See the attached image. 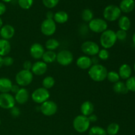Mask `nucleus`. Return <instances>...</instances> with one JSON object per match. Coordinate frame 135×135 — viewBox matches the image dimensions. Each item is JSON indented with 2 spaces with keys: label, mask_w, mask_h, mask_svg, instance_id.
I'll return each mask as SVG.
<instances>
[{
  "label": "nucleus",
  "mask_w": 135,
  "mask_h": 135,
  "mask_svg": "<svg viewBox=\"0 0 135 135\" xmlns=\"http://www.w3.org/2000/svg\"><path fill=\"white\" fill-rule=\"evenodd\" d=\"M108 70L103 65L95 64L88 69V76L92 80L97 83L102 82L106 79Z\"/></svg>",
  "instance_id": "nucleus-1"
},
{
  "label": "nucleus",
  "mask_w": 135,
  "mask_h": 135,
  "mask_svg": "<svg viewBox=\"0 0 135 135\" xmlns=\"http://www.w3.org/2000/svg\"><path fill=\"white\" fill-rule=\"evenodd\" d=\"M115 32L111 29H107L101 34L100 37V43L104 49H110L114 46L117 42Z\"/></svg>",
  "instance_id": "nucleus-2"
},
{
  "label": "nucleus",
  "mask_w": 135,
  "mask_h": 135,
  "mask_svg": "<svg viewBox=\"0 0 135 135\" xmlns=\"http://www.w3.org/2000/svg\"><path fill=\"white\" fill-rule=\"evenodd\" d=\"M90 122L88 117L83 115H79L75 117L73 121V127L76 132L83 133L86 132L90 129Z\"/></svg>",
  "instance_id": "nucleus-3"
},
{
  "label": "nucleus",
  "mask_w": 135,
  "mask_h": 135,
  "mask_svg": "<svg viewBox=\"0 0 135 135\" xmlns=\"http://www.w3.org/2000/svg\"><path fill=\"white\" fill-rule=\"evenodd\" d=\"M34 78V75L31 71L22 69L18 71L15 76L16 84L22 88L30 85Z\"/></svg>",
  "instance_id": "nucleus-4"
},
{
  "label": "nucleus",
  "mask_w": 135,
  "mask_h": 135,
  "mask_svg": "<svg viewBox=\"0 0 135 135\" xmlns=\"http://www.w3.org/2000/svg\"><path fill=\"white\" fill-rule=\"evenodd\" d=\"M121 16V11L119 7L115 5H109L103 11L104 19L109 22H114Z\"/></svg>",
  "instance_id": "nucleus-5"
},
{
  "label": "nucleus",
  "mask_w": 135,
  "mask_h": 135,
  "mask_svg": "<svg viewBox=\"0 0 135 135\" xmlns=\"http://www.w3.org/2000/svg\"><path fill=\"white\" fill-rule=\"evenodd\" d=\"M108 22L104 18H94L88 22V28L96 34H102L108 29Z\"/></svg>",
  "instance_id": "nucleus-6"
},
{
  "label": "nucleus",
  "mask_w": 135,
  "mask_h": 135,
  "mask_svg": "<svg viewBox=\"0 0 135 135\" xmlns=\"http://www.w3.org/2000/svg\"><path fill=\"white\" fill-rule=\"evenodd\" d=\"M50 98V93L48 90L40 87L33 91L31 94V98L34 102L37 104H42L48 100Z\"/></svg>",
  "instance_id": "nucleus-7"
},
{
  "label": "nucleus",
  "mask_w": 135,
  "mask_h": 135,
  "mask_svg": "<svg viewBox=\"0 0 135 135\" xmlns=\"http://www.w3.org/2000/svg\"><path fill=\"white\" fill-rule=\"evenodd\" d=\"M81 50L85 55L94 57L98 55L100 48L99 45L93 41L87 40L83 42L81 45Z\"/></svg>",
  "instance_id": "nucleus-8"
},
{
  "label": "nucleus",
  "mask_w": 135,
  "mask_h": 135,
  "mask_svg": "<svg viewBox=\"0 0 135 135\" xmlns=\"http://www.w3.org/2000/svg\"><path fill=\"white\" fill-rule=\"evenodd\" d=\"M73 54L67 50H61L57 54L56 61L61 66H68L73 61Z\"/></svg>",
  "instance_id": "nucleus-9"
},
{
  "label": "nucleus",
  "mask_w": 135,
  "mask_h": 135,
  "mask_svg": "<svg viewBox=\"0 0 135 135\" xmlns=\"http://www.w3.org/2000/svg\"><path fill=\"white\" fill-rule=\"evenodd\" d=\"M58 107L56 103L51 100H47L41 104L40 110L44 115L46 117H51L54 115L57 112Z\"/></svg>",
  "instance_id": "nucleus-10"
},
{
  "label": "nucleus",
  "mask_w": 135,
  "mask_h": 135,
  "mask_svg": "<svg viewBox=\"0 0 135 135\" xmlns=\"http://www.w3.org/2000/svg\"><path fill=\"white\" fill-rule=\"evenodd\" d=\"M56 23L54 19L46 18L42 21L40 26V30L42 34L46 36H51L54 35L56 32Z\"/></svg>",
  "instance_id": "nucleus-11"
},
{
  "label": "nucleus",
  "mask_w": 135,
  "mask_h": 135,
  "mask_svg": "<svg viewBox=\"0 0 135 135\" xmlns=\"http://www.w3.org/2000/svg\"><path fill=\"white\" fill-rule=\"evenodd\" d=\"M15 97L10 93H0V108L10 109L15 106Z\"/></svg>",
  "instance_id": "nucleus-12"
},
{
  "label": "nucleus",
  "mask_w": 135,
  "mask_h": 135,
  "mask_svg": "<svg viewBox=\"0 0 135 135\" xmlns=\"http://www.w3.org/2000/svg\"><path fill=\"white\" fill-rule=\"evenodd\" d=\"M45 49L44 46L40 43H34L30 47V55L33 59L39 60L42 59Z\"/></svg>",
  "instance_id": "nucleus-13"
},
{
  "label": "nucleus",
  "mask_w": 135,
  "mask_h": 135,
  "mask_svg": "<svg viewBox=\"0 0 135 135\" xmlns=\"http://www.w3.org/2000/svg\"><path fill=\"white\" fill-rule=\"evenodd\" d=\"M47 71V64L43 61H38L32 64V67L31 69V72L33 75L37 76H42L44 75Z\"/></svg>",
  "instance_id": "nucleus-14"
},
{
  "label": "nucleus",
  "mask_w": 135,
  "mask_h": 135,
  "mask_svg": "<svg viewBox=\"0 0 135 135\" xmlns=\"http://www.w3.org/2000/svg\"><path fill=\"white\" fill-rule=\"evenodd\" d=\"M15 34V28L11 25H3L0 29V36L1 37V39L9 40L14 36Z\"/></svg>",
  "instance_id": "nucleus-15"
},
{
  "label": "nucleus",
  "mask_w": 135,
  "mask_h": 135,
  "mask_svg": "<svg viewBox=\"0 0 135 135\" xmlns=\"http://www.w3.org/2000/svg\"><path fill=\"white\" fill-rule=\"evenodd\" d=\"M76 66L82 70L89 69L93 65L91 57L87 55H82L76 59Z\"/></svg>",
  "instance_id": "nucleus-16"
},
{
  "label": "nucleus",
  "mask_w": 135,
  "mask_h": 135,
  "mask_svg": "<svg viewBox=\"0 0 135 135\" xmlns=\"http://www.w3.org/2000/svg\"><path fill=\"white\" fill-rule=\"evenodd\" d=\"M15 100L16 103L22 105L26 103L28 100L30 95L28 91L25 88H21L18 92L16 94H15Z\"/></svg>",
  "instance_id": "nucleus-17"
},
{
  "label": "nucleus",
  "mask_w": 135,
  "mask_h": 135,
  "mask_svg": "<svg viewBox=\"0 0 135 135\" xmlns=\"http://www.w3.org/2000/svg\"><path fill=\"white\" fill-rule=\"evenodd\" d=\"M119 7L123 13H131L134 10L135 7L134 0H122L120 2Z\"/></svg>",
  "instance_id": "nucleus-18"
},
{
  "label": "nucleus",
  "mask_w": 135,
  "mask_h": 135,
  "mask_svg": "<svg viewBox=\"0 0 135 135\" xmlns=\"http://www.w3.org/2000/svg\"><path fill=\"white\" fill-rule=\"evenodd\" d=\"M94 104L90 101H85L80 105V112L81 115L88 117L91 114L94 113Z\"/></svg>",
  "instance_id": "nucleus-19"
},
{
  "label": "nucleus",
  "mask_w": 135,
  "mask_h": 135,
  "mask_svg": "<svg viewBox=\"0 0 135 135\" xmlns=\"http://www.w3.org/2000/svg\"><path fill=\"white\" fill-rule=\"evenodd\" d=\"M13 83L7 77L0 78V93H10Z\"/></svg>",
  "instance_id": "nucleus-20"
},
{
  "label": "nucleus",
  "mask_w": 135,
  "mask_h": 135,
  "mask_svg": "<svg viewBox=\"0 0 135 135\" xmlns=\"http://www.w3.org/2000/svg\"><path fill=\"white\" fill-rule=\"evenodd\" d=\"M118 74L120 76V79H122L123 80H127L131 76V67L128 64H123L119 69Z\"/></svg>",
  "instance_id": "nucleus-21"
},
{
  "label": "nucleus",
  "mask_w": 135,
  "mask_h": 135,
  "mask_svg": "<svg viewBox=\"0 0 135 135\" xmlns=\"http://www.w3.org/2000/svg\"><path fill=\"white\" fill-rule=\"evenodd\" d=\"M11 50V45L9 40L0 39V56H7L10 53Z\"/></svg>",
  "instance_id": "nucleus-22"
},
{
  "label": "nucleus",
  "mask_w": 135,
  "mask_h": 135,
  "mask_svg": "<svg viewBox=\"0 0 135 135\" xmlns=\"http://www.w3.org/2000/svg\"><path fill=\"white\" fill-rule=\"evenodd\" d=\"M69 20V15L67 12L64 11H59L54 13V21L55 23L64 24L67 22Z\"/></svg>",
  "instance_id": "nucleus-23"
},
{
  "label": "nucleus",
  "mask_w": 135,
  "mask_h": 135,
  "mask_svg": "<svg viewBox=\"0 0 135 135\" xmlns=\"http://www.w3.org/2000/svg\"><path fill=\"white\" fill-rule=\"evenodd\" d=\"M118 26L120 30H125L126 32L129 30L131 26V22L129 17L125 15L121 16L118 19Z\"/></svg>",
  "instance_id": "nucleus-24"
},
{
  "label": "nucleus",
  "mask_w": 135,
  "mask_h": 135,
  "mask_svg": "<svg viewBox=\"0 0 135 135\" xmlns=\"http://www.w3.org/2000/svg\"><path fill=\"white\" fill-rule=\"evenodd\" d=\"M113 90L116 94H126L129 92L125 83L120 80L113 84Z\"/></svg>",
  "instance_id": "nucleus-25"
},
{
  "label": "nucleus",
  "mask_w": 135,
  "mask_h": 135,
  "mask_svg": "<svg viewBox=\"0 0 135 135\" xmlns=\"http://www.w3.org/2000/svg\"><path fill=\"white\" fill-rule=\"evenodd\" d=\"M57 57V54L54 51H45L44 54L43 56H42V59L44 63L46 64H49V63H52L56 61Z\"/></svg>",
  "instance_id": "nucleus-26"
},
{
  "label": "nucleus",
  "mask_w": 135,
  "mask_h": 135,
  "mask_svg": "<svg viewBox=\"0 0 135 135\" xmlns=\"http://www.w3.org/2000/svg\"><path fill=\"white\" fill-rule=\"evenodd\" d=\"M59 42L55 38H50L46 41L45 44V47L49 51H55L59 47Z\"/></svg>",
  "instance_id": "nucleus-27"
},
{
  "label": "nucleus",
  "mask_w": 135,
  "mask_h": 135,
  "mask_svg": "<svg viewBox=\"0 0 135 135\" xmlns=\"http://www.w3.org/2000/svg\"><path fill=\"white\" fill-rule=\"evenodd\" d=\"M55 83V80L54 78L51 76H47L42 80V86L43 88L49 90L54 86Z\"/></svg>",
  "instance_id": "nucleus-28"
},
{
  "label": "nucleus",
  "mask_w": 135,
  "mask_h": 135,
  "mask_svg": "<svg viewBox=\"0 0 135 135\" xmlns=\"http://www.w3.org/2000/svg\"><path fill=\"white\" fill-rule=\"evenodd\" d=\"M81 18L85 22H90L94 18V13L90 9H85L82 11Z\"/></svg>",
  "instance_id": "nucleus-29"
},
{
  "label": "nucleus",
  "mask_w": 135,
  "mask_h": 135,
  "mask_svg": "<svg viewBox=\"0 0 135 135\" xmlns=\"http://www.w3.org/2000/svg\"><path fill=\"white\" fill-rule=\"evenodd\" d=\"M89 135H108L106 131L104 128L100 126H94L89 129Z\"/></svg>",
  "instance_id": "nucleus-30"
},
{
  "label": "nucleus",
  "mask_w": 135,
  "mask_h": 135,
  "mask_svg": "<svg viewBox=\"0 0 135 135\" xmlns=\"http://www.w3.org/2000/svg\"><path fill=\"white\" fill-rule=\"evenodd\" d=\"M120 127L119 124L116 123H112L108 126L106 129L107 134L108 135H116L119 133Z\"/></svg>",
  "instance_id": "nucleus-31"
},
{
  "label": "nucleus",
  "mask_w": 135,
  "mask_h": 135,
  "mask_svg": "<svg viewBox=\"0 0 135 135\" xmlns=\"http://www.w3.org/2000/svg\"><path fill=\"white\" fill-rule=\"evenodd\" d=\"M106 79L108 81L110 82V83L115 84V83H116L117 82L119 81L120 76L117 72L114 71H108V72Z\"/></svg>",
  "instance_id": "nucleus-32"
},
{
  "label": "nucleus",
  "mask_w": 135,
  "mask_h": 135,
  "mask_svg": "<svg viewBox=\"0 0 135 135\" xmlns=\"http://www.w3.org/2000/svg\"><path fill=\"white\" fill-rule=\"evenodd\" d=\"M34 0H18V4L20 7L25 10L30 9L33 5Z\"/></svg>",
  "instance_id": "nucleus-33"
},
{
  "label": "nucleus",
  "mask_w": 135,
  "mask_h": 135,
  "mask_svg": "<svg viewBox=\"0 0 135 135\" xmlns=\"http://www.w3.org/2000/svg\"><path fill=\"white\" fill-rule=\"evenodd\" d=\"M125 84L128 90L135 92V76H131L127 80H126Z\"/></svg>",
  "instance_id": "nucleus-34"
},
{
  "label": "nucleus",
  "mask_w": 135,
  "mask_h": 135,
  "mask_svg": "<svg viewBox=\"0 0 135 135\" xmlns=\"http://www.w3.org/2000/svg\"><path fill=\"white\" fill-rule=\"evenodd\" d=\"M98 57L99 59L102 61H106L109 57V52L107 49H101L98 54Z\"/></svg>",
  "instance_id": "nucleus-35"
},
{
  "label": "nucleus",
  "mask_w": 135,
  "mask_h": 135,
  "mask_svg": "<svg viewBox=\"0 0 135 135\" xmlns=\"http://www.w3.org/2000/svg\"><path fill=\"white\" fill-rule=\"evenodd\" d=\"M59 0H42L44 5L47 9H53L57 5Z\"/></svg>",
  "instance_id": "nucleus-36"
},
{
  "label": "nucleus",
  "mask_w": 135,
  "mask_h": 135,
  "mask_svg": "<svg viewBox=\"0 0 135 135\" xmlns=\"http://www.w3.org/2000/svg\"><path fill=\"white\" fill-rule=\"evenodd\" d=\"M116 37H117V40H119L120 41L125 40L127 36V33L126 31L123 30H118L117 32H115Z\"/></svg>",
  "instance_id": "nucleus-37"
},
{
  "label": "nucleus",
  "mask_w": 135,
  "mask_h": 135,
  "mask_svg": "<svg viewBox=\"0 0 135 135\" xmlns=\"http://www.w3.org/2000/svg\"><path fill=\"white\" fill-rule=\"evenodd\" d=\"M14 63V59L10 56H5L3 57V64L6 67H10Z\"/></svg>",
  "instance_id": "nucleus-38"
},
{
  "label": "nucleus",
  "mask_w": 135,
  "mask_h": 135,
  "mask_svg": "<svg viewBox=\"0 0 135 135\" xmlns=\"http://www.w3.org/2000/svg\"><path fill=\"white\" fill-rule=\"evenodd\" d=\"M10 110V113L13 117H18L21 115V110L17 106H14L11 109H9Z\"/></svg>",
  "instance_id": "nucleus-39"
},
{
  "label": "nucleus",
  "mask_w": 135,
  "mask_h": 135,
  "mask_svg": "<svg viewBox=\"0 0 135 135\" xmlns=\"http://www.w3.org/2000/svg\"><path fill=\"white\" fill-rule=\"evenodd\" d=\"M32 67V64L30 61H25L22 64L23 69L27 70V71H31Z\"/></svg>",
  "instance_id": "nucleus-40"
},
{
  "label": "nucleus",
  "mask_w": 135,
  "mask_h": 135,
  "mask_svg": "<svg viewBox=\"0 0 135 135\" xmlns=\"http://www.w3.org/2000/svg\"><path fill=\"white\" fill-rule=\"evenodd\" d=\"M20 86L18 85V84H13L12 85V87H11V93L14 94H16L17 93V92H18V90H20Z\"/></svg>",
  "instance_id": "nucleus-41"
},
{
  "label": "nucleus",
  "mask_w": 135,
  "mask_h": 135,
  "mask_svg": "<svg viewBox=\"0 0 135 135\" xmlns=\"http://www.w3.org/2000/svg\"><path fill=\"white\" fill-rule=\"evenodd\" d=\"M6 6L2 2H0V17L6 12Z\"/></svg>",
  "instance_id": "nucleus-42"
},
{
  "label": "nucleus",
  "mask_w": 135,
  "mask_h": 135,
  "mask_svg": "<svg viewBox=\"0 0 135 135\" xmlns=\"http://www.w3.org/2000/svg\"><path fill=\"white\" fill-rule=\"evenodd\" d=\"M88 119H89L90 122V123H91L96 122V121H97V120H98L97 115H95V114H94V113L91 114L90 115L88 116Z\"/></svg>",
  "instance_id": "nucleus-43"
},
{
  "label": "nucleus",
  "mask_w": 135,
  "mask_h": 135,
  "mask_svg": "<svg viewBox=\"0 0 135 135\" xmlns=\"http://www.w3.org/2000/svg\"><path fill=\"white\" fill-rule=\"evenodd\" d=\"M54 13L52 11H48L46 13V18L47 19H54Z\"/></svg>",
  "instance_id": "nucleus-44"
},
{
  "label": "nucleus",
  "mask_w": 135,
  "mask_h": 135,
  "mask_svg": "<svg viewBox=\"0 0 135 135\" xmlns=\"http://www.w3.org/2000/svg\"><path fill=\"white\" fill-rule=\"evenodd\" d=\"M3 66V57L0 56V69Z\"/></svg>",
  "instance_id": "nucleus-45"
},
{
  "label": "nucleus",
  "mask_w": 135,
  "mask_h": 135,
  "mask_svg": "<svg viewBox=\"0 0 135 135\" xmlns=\"http://www.w3.org/2000/svg\"><path fill=\"white\" fill-rule=\"evenodd\" d=\"M3 25V21L2 19H1V18L0 17V29H1V28L2 27Z\"/></svg>",
  "instance_id": "nucleus-46"
},
{
  "label": "nucleus",
  "mask_w": 135,
  "mask_h": 135,
  "mask_svg": "<svg viewBox=\"0 0 135 135\" xmlns=\"http://www.w3.org/2000/svg\"><path fill=\"white\" fill-rule=\"evenodd\" d=\"M132 39H133V44H134V45L135 46V32L134 33V34H133V38H132Z\"/></svg>",
  "instance_id": "nucleus-47"
},
{
  "label": "nucleus",
  "mask_w": 135,
  "mask_h": 135,
  "mask_svg": "<svg viewBox=\"0 0 135 135\" xmlns=\"http://www.w3.org/2000/svg\"><path fill=\"white\" fill-rule=\"evenodd\" d=\"M13 0H2L3 2H5V3H9V2H11Z\"/></svg>",
  "instance_id": "nucleus-48"
},
{
  "label": "nucleus",
  "mask_w": 135,
  "mask_h": 135,
  "mask_svg": "<svg viewBox=\"0 0 135 135\" xmlns=\"http://www.w3.org/2000/svg\"><path fill=\"white\" fill-rule=\"evenodd\" d=\"M134 71H135V63H134Z\"/></svg>",
  "instance_id": "nucleus-49"
},
{
  "label": "nucleus",
  "mask_w": 135,
  "mask_h": 135,
  "mask_svg": "<svg viewBox=\"0 0 135 135\" xmlns=\"http://www.w3.org/2000/svg\"><path fill=\"white\" fill-rule=\"evenodd\" d=\"M1 119H0V125H1Z\"/></svg>",
  "instance_id": "nucleus-50"
}]
</instances>
